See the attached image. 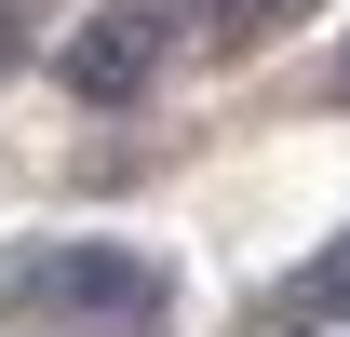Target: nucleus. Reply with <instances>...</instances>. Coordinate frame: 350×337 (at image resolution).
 I'll list each match as a JSON object with an SVG mask.
<instances>
[{
  "label": "nucleus",
  "instance_id": "obj_4",
  "mask_svg": "<svg viewBox=\"0 0 350 337\" xmlns=\"http://www.w3.org/2000/svg\"><path fill=\"white\" fill-rule=\"evenodd\" d=\"M0 41H14V27H0Z\"/></svg>",
  "mask_w": 350,
  "mask_h": 337
},
{
  "label": "nucleus",
  "instance_id": "obj_2",
  "mask_svg": "<svg viewBox=\"0 0 350 337\" xmlns=\"http://www.w3.org/2000/svg\"><path fill=\"white\" fill-rule=\"evenodd\" d=\"M148 68H162V14H135V0H108L81 41H68V82L108 95V108H122V95H148Z\"/></svg>",
  "mask_w": 350,
  "mask_h": 337
},
{
  "label": "nucleus",
  "instance_id": "obj_3",
  "mask_svg": "<svg viewBox=\"0 0 350 337\" xmlns=\"http://www.w3.org/2000/svg\"><path fill=\"white\" fill-rule=\"evenodd\" d=\"M297 324H350V229H337L323 256H310V270H297L283 297H269V337H297Z\"/></svg>",
  "mask_w": 350,
  "mask_h": 337
},
{
  "label": "nucleus",
  "instance_id": "obj_1",
  "mask_svg": "<svg viewBox=\"0 0 350 337\" xmlns=\"http://www.w3.org/2000/svg\"><path fill=\"white\" fill-rule=\"evenodd\" d=\"M27 310H41V324L148 337V324H162V270H148V256H122V243H54V256H27Z\"/></svg>",
  "mask_w": 350,
  "mask_h": 337
}]
</instances>
